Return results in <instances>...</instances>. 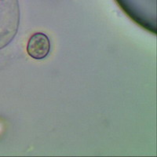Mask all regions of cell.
<instances>
[{
    "mask_svg": "<svg viewBox=\"0 0 157 157\" xmlns=\"http://www.w3.org/2000/svg\"><path fill=\"white\" fill-rule=\"evenodd\" d=\"M50 50V42L47 35L38 32L31 36L27 45V52L31 57L42 60L48 55Z\"/></svg>",
    "mask_w": 157,
    "mask_h": 157,
    "instance_id": "obj_1",
    "label": "cell"
}]
</instances>
